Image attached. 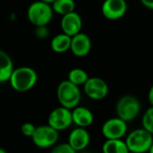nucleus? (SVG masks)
<instances>
[{"instance_id": "nucleus-1", "label": "nucleus", "mask_w": 153, "mask_h": 153, "mask_svg": "<svg viewBox=\"0 0 153 153\" xmlns=\"http://www.w3.org/2000/svg\"><path fill=\"white\" fill-rule=\"evenodd\" d=\"M37 81L38 74L36 70L28 66H22L14 69L8 82L14 90L24 93L33 89Z\"/></svg>"}, {"instance_id": "nucleus-2", "label": "nucleus", "mask_w": 153, "mask_h": 153, "mask_svg": "<svg viewBox=\"0 0 153 153\" xmlns=\"http://www.w3.org/2000/svg\"><path fill=\"white\" fill-rule=\"evenodd\" d=\"M56 95L59 105L71 110L78 106L81 100L79 87L73 84L68 79L62 80L58 85Z\"/></svg>"}, {"instance_id": "nucleus-3", "label": "nucleus", "mask_w": 153, "mask_h": 153, "mask_svg": "<svg viewBox=\"0 0 153 153\" xmlns=\"http://www.w3.org/2000/svg\"><path fill=\"white\" fill-rule=\"evenodd\" d=\"M54 11L51 4L37 0L33 2L27 9V18L29 22L36 26L48 25L52 20Z\"/></svg>"}, {"instance_id": "nucleus-4", "label": "nucleus", "mask_w": 153, "mask_h": 153, "mask_svg": "<svg viewBox=\"0 0 153 153\" xmlns=\"http://www.w3.org/2000/svg\"><path fill=\"white\" fill-rule=\"evenodd\" d=\"M125 142L130 152H149V149L153 143V134H151L144 128L136 129L127 135Z\"/></svg>"}, {"instance_id": "nucleus-5", "label": "nucleus", "mask_w": 153, "mask_h": 153, "mask_svg": "<svg viewBox=\"0 0 153 153\" xmlns=\"http://www.w3.org/2000/svg\"><path fill=\"white\" fill-rule=\"evenodd\" d=\"M140 108V102L136 97L125 95L118 99L115 105V112L119 118L129 123L139 115Z\"/></svg>"}, {"instance_id": "nucleus-6", "label": "nucleus", "mask_w": 153, "mask_h": 153, "mask_svg": "<svg viewBox=\"0 0 153 153\" xmlns=\"http://www.w3.org/2000/svg\"><path fill=\"white\" fill-rule=\"evenodd\" d=\"M59 131L50 126L49 124L40 125L32 136V140L35 146L41 149H47L53 147L59 140Z\"/></svg>"}, {"instance_id": "nucleus-7", "label": "nucleus", "mask_w": 153, "mask_h": 153, "mask_svg": "<svg viewBox=\"0 0 153 153\" xmlns=\"http://www.w3.org/2000/svg\"><path fill=\"white\" fill-rule=\"evenodd\" d=\"M72 123V110L61 105L53 109L48 116V124L58 131L68 129Z\"/></svg>"}, {"instance_id": "nucleus-8", "label": "nucleus", "mask_w": 153, "mask_h": 153, "mask_svg": "<svg viewBox=\"0 0 153 153\" xmlns=\"http://www.w3.org/2000/svg\"><path fill=\"white\" fill-rule=\"evenodd\" d=\"M85 94L92 100H102L109 93V87L106 81L98 76H89L83 86Z\"/></svg>"}, {"instance_id": "nucleus-9", "label": "nucleus", "mask_w": 153, "mask_h": 153, "mask_svg": "<svg viewBox=\"0 0 153 153\" xmlns=\"http://www.w3.org/2000/svg\"><path fill=\"white\" fill-rule=\"evenodd\" d=\"M127 133V123L118 116L106 120L102 126V134L106 140L123 139Z\"/></svg>"}, {"instance_id": "nucleus-10", "label": "nucleus", "mask_w": 153, "mask_h": 153, "mask_svg": "<svg viewBox=\"0 0 153 153\" xmlns=\"http://www.w3.org/2000/svg\"><path fill=\"white\" fill-rule=\"evenodd\" d=\"M127 8L126 0H105L101 7V12L107 20L115 21L125 16Z\"/></svg>"}, {"instance_id": "nucleus-11", "label": "nucleus", "mask_w": 153, "mask_h": 153, "mask_svg": "<svg viewBox=\"0 0 153 153\" xmlns=\"http://www.w3.org/2000/svg\"><path fill=\"white\" fill-rule=\"evenodd\" d=\"M83 26V22L80 15L73 11L65 16H62L60 20V27L62 33L73 37L81 32Z\"/></svg>"}, {"instance_id": "nucleus-12", "label": "nucleus", "mask_w": 153, "mask_h": 153, "mask_svg": "<svg viewBox=\"0 0 153 153\" xmlns=\"http://www.w3.org/2000/svg\"><path fill=\"white\" fill-rule=\"evenodd\" d=\"M92 48V42L89 36L84 33H79L71 38L70 51L79 58L86 57L89 54Z\"/></svg>"}, {"instance_id": "nucleus-13", "label": "nucleus", "mask_w": 153, "mask_h": 153, "mask_svg": "<svg viewBox=\"0 0 153 153\" xmlns=\"http://www.w3.org/2000/svg\"><path fill=\"white\" fill-rule=\"evenodd\" d=\"M89 142L90 134L86 128L76 127L73 129L68 135V143L78 152L84 150L89 145Z\"/></svg>"}, {"instance_id": "nucleus-14", "label": "nucleus", "mask_w": 153, "mask_h": 153, "mask_svg": "<svg viewBox=\"0 0 153 153\" xmlns=\"http://www.w3.org/2000/svg\"><path fill=\"white\" fill-rule=\"evenodd\" d=\"M72 119L73 123L78 127L87 128L93 123L94 114L88 107L78 105L72 109Z\"/></svg>"}, {"instance_id": "nucleus-15", "label": "nucleus", "mask_w": 153, "mask_h": 153, "mask_svg": "<svg viewBox=\"0 0 153 153\" xmlns=\"http://www.w3.org/2000/svg\"><path fill=\"white\" fill-rule=\"evenodd\" d=\"M14 69L12 58L7 51L0 49V83L9 81Z\"/></svg>"}, {"instance_id": "nucleus-16", "label": "nucleus", "mask_w": 153, "mask_h": 153, "mask_svg": "<svg viewBox=\"0 0 153 153\" xmlns=\"http://www.w3.org/2000/svg\"><path fill=\"white\" fill-rule=\"evenodd\" d=\"M71 38L69 35L61 33L56 34L51 41V50L59 54L65 53L68 51H70L71 46Z\"/></svg>"}, {"instance_id": "nucleus-17", "label": "nucleus", "mask_w": 153, "mask_h": 153, "mask_svg": "<svg viewBox=\"0 0 153 153\" xmlns=\"http://www.w3.org/2000/svg\"><path fill=\"white\" fill-rule=\"evenodd\" d=\"M103 153H130L125 140H106L102 147Z\"/></svg>"}, {"instance_id": "nucleus-18", "label": "nucleus", "mask_w": 153, "mask_h": 153, "mask_svg": "<svg viewBox=\"0 0 153 153\" xmlns=\"http://www.w3.org/2000/svg\"><path fill=\"white\" fill-rule=\"evenodd\" d=\"M51 7L54 13L62 16L75 11L76 3L75 0H55L51 4Z\"/></svg>"}, {"instance_id": "nucleus-19", "label": "nucleus", "mask_w": 153, "mask_h": 153, "mask_svg": "<svg viewBox=\"0 0 153 153\" xmlns=\"http://www.w3.org/2000/svg\"><path fill=\"white\" fill-rule=\"evenodd\" d=\"M88 79L89 76L88 72L80 68H74L68 74V79L79 87L84 86Z\"/></svg>"}, {"instance_id": "nucleus-20", "label": "nucleus", "mask_w": 153, "mask_h": 153, "mask_svg": "<svg viewBox=\"0 0 153 153\" xmlns=\"http://www.w3.org/2000/svg\"><path fill=\"white\" fill-rule=\"evenodd\" d=\"M141 125L142 128L153 134V106L150 105V107L145 111L141 119Z\"/></svg>"}, {"instance_id": "nucleus-21", "label": "nucleus", "mask_w": 153, "mask_h": 153, "mask_svg": "<svg viewBox=\"0 0 153 153\" xmlns=\"http://www.w3.org/2000/svg\"><path fill=\"white\" fill-rule=\"evenodd\" d=\"M51 153H79V152L76 151L68 143H60L53 147Z\"/></svg>"}, {"instance_id": "nucleus-22", "label": "nucleus", "mask_w": 153, "mask_h": 153, "mask_svg": "<svg viewBox=\"0 0 153 153\" xmlns=\"http://www.w3.org/2000/svg\"><path fill=\"white\" fill-rule=\"evenodd\" d=\"M35 130H36V126L32 123H25L21 126V132L25 137L32 138Z\"/></svg>"}, {"instance_id": "nucleus-23", "label": "nucleus", "mask_w": 153, "mask_h": 153, "mask_svg": "<svg viewBox=\"0 0 153 153\" xmlns=\"http://www.w3.org/2000/svg\"><path fill=\"white\" fill-rule=\"evenodd\" d=\"M34 34L38 39H46L49 35V29L47 28V25L44 26H36Z\"/></svg>"}, {"instance_id": "nucleus-24", "label": "nucleus", "mask_w": 153, "mask_h": 153, "mask_svg": "<svg viewBox=\"0 0 153 153\" xmlns=\"http://www.w3.org/2000/svg\"><path fill=\"white\" fill-rule=\"evenodd\" d=\"M143 7L149 10H153V0H140Z\"/></svg>"}, {"instance_id": "nucleus-25", "label": "nucleus", "mask_w": 153, "mask_h": 153, "mask_svg": "<svg viewBox=\"0 0 153 153\" xmlns=\"http://www.w3.org/2000/svg\"><path fill=\"white\" fill-rule=\"evenodd\" d=\"M148 100L151 106H153V85L149 88L148 92Z\"/></svg>"}, {"instance_id": "nucleus-26", "label": "nucleus", "mask_w": 153, "mask_h": 153, "mask_svg": "<svg viewBox=\"0 0 153 153\" xmlns=\"http://www.w3.org/2000/svg\"><path fill=\"white\" fill-rule=\"evenodd\" d=\"M41 1H43V2H46V3H49V4L51 5L55 1V0H41Z\"/></svg>"}, {"instance_id": "nucleus-27", "label": "nucleus", "mask_w": 153, "mask_h": 153, "mask_svg": "<svg viewBox=\"0 0 153 153\" xmlns=\"http://www.w3.org/2000/svg\"><path fill=\"white\" fill-rule=\"evenodd\" d=\"M149 153H153V143H152V145L150 146V148L149 149Z\"/></svg>"}, {"instance_id": "nucleus-28", "label": "nucleus", "mask_w": 153, "mask_h": 153, "mask_svg": "<svg viewBox=\"0 0 153 153\" xmlns=\"http://www.w3.org/2000/svg\"><path fill=\"white\" fill-rule=\"evenodd\" d=\"M0 153H7V150H5L4 149L0 148Z\"/></svg>"}, {"instance_id": "nucleus-29", "label": "nucleus", "mask_w": 153, "mask_h": 153, "mask_svg": "<svg viewBox=\"0 0 153 153\" xmlns=\"http://www.w3.org/2000/svg\"><path fill=\"white\" fill-rule=\"evenodd\" d=\"M130 153H132V152H130Z\"/></svg>"}]
</instances>
